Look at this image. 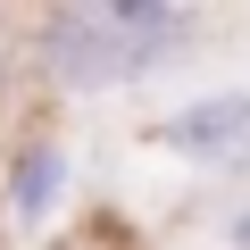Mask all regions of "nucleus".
Returning a JSON list of instances; mask_svg holds the SVG:
<instances>
[{
	"instance_id": "nucleus-4",
	"label": "nucleus",
	"mask_w": 250,
	"mask_h": 250,
	"mask_svg": "<svg viewBox=\"0 0 250 250\" xmlns=\"http://www.w3.org/2000/svg\"><path fill=\"white\" fill-rule=\"evenodd\" d=\"M108 17H117V42H125V75L175 67L208 25L200 9H175V0H108Z\"/></svg>"
},
{
	"instance_id": "nucleus-5",
	"label": "nucleus",
	"mask_w": 250,
	"mask_h": 250,
	"mask_svg": "<svg viewBox=\"0 0 250 250\" xmlns=\"http://www.w3.org/2000/svg\"><path fill=\"white\" fill-rule=\"evenodd\" d=\"M225 250H250V208H233V217H225Z\"/></svg>"
},
{
	"instance_id": "nucleus-2",
	"label": "nucleus",
	"mask_w": 250,
	"mask_h": 250,
	"mask_svg": "<svg viewBox=\"0 0 250 250\" xmlns=\"http://www.w3.org/2000/svg\"><path fill=\"white\" fill-rule=\"evenodd\" d=\"M150 142L192 167H250V92H200L150 125Z\"/></svg>"
},
{
	"instance_id": "nucleus-1",
	"label": "nucleus",
	"mask_w": 250,
	"mask_h": 250,
	"mask_svg": "<svg viewBox=\"0 0 250 250\" xmlns=\"http://www.w3.org/2000/svg\"><path fill=\"white\" fill-rule=\"evenodd\" d=\"M34 59L50 67L59 92H108V83H134L125 75V42L108 0H59V9L34 17Z\"/></svg>"
},
{
	"instance_id": "nucleus-3",
	"label": "nucleus",
	"mask_w": 250,
	"mask_h": 250,
	"mask_svg": "<svg viewBox=\"0 0 250 250\" xmlns=\"http://www.w3.org/2000/svg\"><path fill=\"white\" fill-rule=\"evenodd\" d=\"M67 192H75V150L59 134L9 142V159H0V208H9V225H50Z\"/></svg>"
}]
</instances>
